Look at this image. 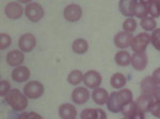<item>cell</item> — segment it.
<instances>
[{
  "label": "cell",
  "mask_w": 160,
  "mask_h": 119,
  "mask_svg": "<svg viewBox=\"0 0 160 119\" xmlns=\"http://www.w3.org/2000/svg\"><path fill=\"white\" fill-rule=\"evenodd\" d=\"M37 46V38L31 33H25L19 37L18 40V47L19 50L22 52H30Z\"/></svg>",
  "instance_id": "8992f818"
},
{
  "label": "cell",
  "mask_w": 160,
  "mask_h": 119,
  "mask_svg": "<svg viewBox=\"0 0 160 119\" xmlns=\"http://www.w3.org/2000/svg\"><path fill=\"white\" fill-rule=\"evenodd\" d=\"M94 119H107V114L102 108H95V118Z\"/></svg>",
  "instance_id": "e575fe53"
},
{
  "label": "cell",
  "mask_w": 160,
  "mask_h": 119,
  "mask_svg": "<svg viewBox=\"0 0 160 119\" xmlns=\"http://www.w3.org/2000/svg\"><path fill=\"white\" fill-rule=\"evenodd\" d=\"M7 63L12 67H18L22 66V64L25 61V54L22 50H11L6 56Z\"/></svg>",
  "instance_id": "9a60e30c"
},
{
  "label": "cell",
  "mask_w": 160,
  "mask_h": 119,
  "mask_svg": "<svg viewBox=\"0 0 160 119\" xmlns=\"http://www.w3.org/2000/svg\"><path fill=\"white\" fill-rule=\"evenodd\" d=\"M72 49L76 54H84L89 49V44L84 38H77L72 44Z\"/></svg>",
  "instance_id": "7402d4cb"
},
{
  "label": "cell",
  "mask_w": 160,
  "mask_h": 119,
  "mask_svg": "<svg viewBox=\"0 0 160 119\" xmlns=\"http://www.w3.org/2000/svg\"><path fill=\"white\" fill-rule=\"evenodd\" d=\"M148 14H149L148 1H137L135 12H133V16L142 19V18L148 17Z\"/></svg>",
  "instance_id": "44dd1931"
},
{
  "label": "cell",
  "mask_w": 160,
  "mask_h": 119,
  "mask_svg": "<svg viewBox=\"0 0 160 119\" xmlns=\"http://www.w3.org/2000/svg\"><path fill=\"white\" fill-rule=\"evenodd\" d=\"M92 99L94 103L98 105L107 104L108 99H109V93L107 92V89L102 88V87H97V88L93 90Z\"/></svg>",
  "instance_id": "e0dca14e"
},
{
  "label": "cell",
  "mask_w": 160,
  "mask_h": 119,
  "mask_svg": "<svg viewBox=\"0 0 160 119\" xmlns=\"http://www.w3.org/2000/svg\"><path fill=\"white\" fill-rule=\"evenodd\" d=\"M12 44V38L11 36L7 33H1L0 34V48L1 50H4V49L9 48Z\"/></svg>",
  "instance_id": "f546056e"
},
{
  "label": "cell",
  "mask_w": 160,
  "mask_h": 119,
  "mask_svg": "<svg viewBox=\"0 0 160 119\" xmlns=\"http://www.w3.org/2000/svg\"><path fill=\"white\" fill-rule=\"evenodd\" d=\"M152 95L154 96L156 101H160V85H158V86L156 87V89L154 90V93Z\"/></svg>",
  "instance_id": "8d00e7d4"
},
{
  "label": "cell",
  "mask_w": 160,
  "mask_h": 119,
  "mask_svg": "<svg viewBox=\"0 0 160 119\" xmlns=\"http://www.w3.org/2000/svg\"><path fill=\"white\" fill-rule=\"evenodd\" d=\"M30 74H31L30 69L28 68L27 66L15 67L11 72L12 79L14 80L15 82H17V83H22V82L28 81L30 78Z\"/></svg>",
  "instance_id": "5bb4252c"
},
{
  "label": "cell",
  "mask_w": 160,
  "mask_h": 119,
  "mask_svg": "<svg viewBox=\"0 0 160 119\" xmlns=\"http://www.w3.org/2000/svg\"><path fill=\"white\" fill-rule=\"evenodd\" d=\"M102 81V74L96 70H89L83 74V83L89 88H97Z\"/></svg>",
  "instance_id": "5b68a950"
},
{
  "label": "cell",
  "mask_w": 160,
  "mask_h": 119,
  "mask_svg": "<svg viewBox=\"0 0 160 119\" xmlns=\"http://www.w3.org/2000/svg\"><path fill=\"white\" fill-rule=\"evenodd\" d=\"M152 79L154 80V82L157 85H160V67L154 70L153 74H152Z\"/></svg>",
  "instance_id": "d590c367"
},
{
  "label": "cell",
  "mask_w": 160,
  "mask_h": 119,
  "mask_svg": "<svg viewBox=\"0 0 160 119\" xmlns=\"http://www.w3.org/2000/svg\"><path fill=\"white\" fill-rule=\"evenodd\" d=\"M126 83H127L126 77L124 76L123 74H121V72H115L114 74H112V77H111V79H110V85L114 89L124 88Z\"/></svg>",
  "instance_id": "ffe728a7"
},
{
  "label": "cell",
  "mask_w": 160,
  "mask_h": 119,
  "mask_svg": "<svg viewBox=\"0 0 160 119\" xmlns=\"http://www.w3.org/2000/svg\"><path fill=\"white\" fill-rule=\"evenodd\" d=\"M151 43L157 50L160 51V28H156L151 35Z\"/></svg>",
  "instance_id": "83f0119b"
},
{
  "label": "cell",
  "mask_w": 160,
  "mask_h": 119,
  "mask_svg": "<svg viewBox=\"0 0 160 119\" xmlns=\"http://www.w3.org/2000/svg\"><path fill=\"white\" fill-rule=\"evenodd\" d=\"M83 81V74L79 69H75L72 70L68 76V82L71 85H78Z\"/></svg>",
  "instance_id": "cb8c5ba5"
},
{
  "label": "cell",
  "mask_w": 160,
  "mask_h": 119,
  "mask_svg": "<svg viewBox=\"0 0 160 119\" xmlns=\"http://www.w3.org/2000/svg\"><path fill=\"white\" fill-rule=\"evenodd\" d=\"M137 26H138V24H137L135 18H133V17H128L123 21L122 27H123V31L128 32V33H132L133 31H136Z\"/></svg>",
  "instance_id": "4316f807"
},
{
  "label": "cell",
  "mask_w": 160,
  "mask_h": 119,
  "mask_svg": "<svg viewBox=\"0 0 160 119\" xmlns=\"http://www.w3.org/2000/svg\"><path fill=\"white\" fill-rule=\"evenodd\" d=\"M141 92L142 94H148L152 95L154 93V90L156 89V87L158 86L156 83L154 82V80L152 79V77H146L144 80H142L141 84Z\"/></svg>",
  "instance_id": "603a6c76"
},
{
  "label": "cell",
  "mask_w": 160,
  "mask_h": 119,
  "mask_svg": "<svg viewBox=\"0 0 160 119\" xmlns=\"http://www.w3.org/2000/svg\"><path fill=\"white\" fill-rule=\"evenodd\" d=\"M137 1L135 0H128V1H125V0H122L118 3V9H120L121 13L124 15V16L128 17H133V12H135V7H136Z\"/></svg>",
  "instance_id": "ac0fdd59"
},
{
  "label": "cell",
  "mask_w": 160,
  "mask_h": 119,
  "mask_svg": "<svg viewBox=\"0 0 160 119\" xmlns=\"http://www.w3.org/2000/svg\"><path fill=\"white\" fill-rule=\"evenodd\" d=\"M4 13H6L7 17L10 18V19H19L24 14V7H22L20 2L11 1L6 6Z\"/></svg>",
  "instance_id": "ba28073f"
},
{
  "label": "cell",
  "mask_w": 160,
  "mask_h": 119,
  "mask_svg": "<svg viewBox=\"0 0 160 119\" xmlns=\"http://www.w3.org/2000/svg\"><path fill=\"white\" fill-rule=\"evenodd\" d=\"M149 113L157 118H160V101H155L149 108Z\"/></svg>",
  "instance_id": "836d02e7"
},
{
  "label": "cell",
  "mask_w": 160,
  "mask_h": 119,
  "mask_svg": "<svg viewBox=\"0 0 160 119\" xmlns=\"http://www.w3.org/2000/svg\"><path fill=\"white\" fill-rule=\"evenodd\" d=\"M158 4H159V11H160V1H158Z\"/></svg>",
  "instance_id": "ab89813d"
},
{
  "label": "cell",
  "mask_w": 160,
  "mask_h": 119,
  "mask_svg": "<svg viewBox=\"0 0 160 119\" xmlns=\"http://www.w3.org/2000/svg\"><path fill=\"white\" fill-rule=\"evenodd\" d=\"M59 116L61 119H76L77 108L71 103H63L59 107Z\"/></svg>",
  "instance_id": "2e32d148"
},
{
  "label": "cell",
  "mask_w": 160,
  "mask_h": 119,
  "mask_svg": "<svg viewBox=\"0 0 160 119\" xmlns=\"http://www.w3.org/2000/svg\"><path fill=\"white\" fill-rule=\"evenodd\" d=\"M131 119H145V116H144V113L140 112V111H137L135 115L131 117Z\"/></svg>",
  "instance_id": "74e56055"
},
{
  "label": "cell",
  "mask_w": 160,
  "mask_h": 119,
  "mask_svg": "<svg viewBox=\"0 0 160 119\" xmlns=\"http://www.w3.org/2000/svg\"><path fill=\"white\" fill-rule=\"evenodd\" d=\"M25 15L30 21L38 22L44 17L45 11H44V7L38 2H30L25 7Z\"/></svg>",
  "instance_id": "7a4b0ae2"
},
{
  "label": "cell",
  "mask_w": 160,
  "mask_h": 119,
  "mask_svg": "<svg viewBox=\"0 0 160 119\" xmlns=\"http://www.w3.org/2000/svg\"><path fill=\"white\" fill-rule=\"evenodd\" d=\"M156 101L153 95L148 94H142L138 99L136 100V104L138 111H140L142 113L149 112V108L153 105V103Z\"/></svg>",
  "instance_id": "7c38bea8"
},
{
  "label": "cell",
  "mask_w": 160,
  "mask_h": 119,
  "mask_svg": "<svg viewBox=\"0 0 160 119\" xmlns=\"http://www.w3.org/2000/svg\"><path fill=\"white\" fill-rule=\"evenodd\" d=\"M125 105V102L123 101L121 95L118 94V92H113L111 93L109 96V99L107 102V107L110 112L112 113H120L122 111V107Z\"/></svg>",
  "instance_id": "9c48e42d"
},
{
  "label": "cell",
  "mask_w": 160,
  "mask_h": 119,
  "mask_svg": "<svg viewBox=\"0 0 160 119\" xmlns=\"http://www.w3.org/2000/svg\"><path fill=\"white\" fill-rule=\"evenodd\" d=\"M44 92H45V88H44L43 83L37 80L29 81L24 87V94L29 99H38L42 97Z\"/></svg>",
  "instance_id": "277c9868"
},
{
  "label": "cell",
  "mask_w": 160,
  "mask_h": 119,
  "mask_svg": "<svg viewBox=\"0 0 160 119\" xmlns=\"http://www.w3.org/2000/svg\"><path fill=\"white\" fill-rule=\"evenodd\" d=\"M149 43H151V35L148 32H142L132 38L130 47L135 53H142L145 52Z\"/></svg>",
  "instance_id": "3957f363"
},
{
  "label": "cell",
  "mask_w": 160,
  "mask_h": 119,
  "mask_svg": "<svg viewBox=\"0 0 160 119\" xmlns=\"http://www.w3.org/2000/svg\"><path fill=\"white\" fill-rule=\"evenodd\" d=\"M63 16L68 21L75 22L78 21L80 18L82 17V9L81 7L76 3H71L64 9Z\"/></svg>",
  "instance_id": "52a82bcc"
},
{
  "label": "cell",
  "mask_w": 160,
  "mask_h": 119,
  "mask_svg": "<svg viewBox=\"0 0 160 119\" xmlns=\"http://www.w3.org/2000/svg\"><path fill=\"white\" fill-rule=\"evenodd\" d=\"M148 9H149V14L152 15L153 18H157L160 16L159 4H158V1H157V0L148 1Z\"/></svg>",
  "instance_id": "f1b7e54d"
},
{
  "label": "cell",
  "mask_w": 160,
  "mask_h": 119,
  "mask_svg": "<svg viewBox=\"0 0 160 119\" xmlns=\"http://www.w3.org/2000/svg\"><path fill=\"white\" fill-rule=\"evenodd\" d=\"M95 108H86L80 113V119H94Z\"/></svg>",
  "instance_id": "1f68e13d"
},
{
  "label": "cell",
  "mask_w": 160,
  "mask_h": 119,
  "mask_svg": "<svg viewBox=\"0 0 160 119\" xmlns=\"http://www.w3.org/2000/svg\"><path fill=\"white\" fill-rule=\"evenodd\" d=\"M114 61L118 66H128L131 62V55L127 50H120L115 53L114 55Z\"/></svg>",
  "instance_id": "d6986e66"
},
{
  "label": "cell",
  "mask_w": 160,
  "mask_h": 119,
  "mask_svg": "<svg viewBox=\"0 0 160 119\" xmlns=\"http://www.w3.org/2000/svg\"><path fill=\"white\" fill-rule=\"evenodd\" d=\"M148 55H146L145 52H142V53H133L131 55V66L135 70L138 71H142L146 68L148 66Z\"/></svg>",
  "instance_id": "4fadbf2b"
},
{
  "label": "cell",
  "mask_w": 160,
  "mask_h": 119,
  "mask_svg": "<svg viewBox=\"0 0 160 119\" xmlns=\"http://www.w3.org/2000/svg\"><path fill=\"white\" fill-rule=\"evenodd\" d=\"M132 38H133V36L131 33L125 32V31H121V32L115 34L114 38H113V42H114V45L117 46L118 48L124 50V49L130 47Z\"/></svg>",
  "instance_id": "30bf717a"
},
{
  "label": "cell",
  "mask_w": 160,
  "mask_h": 119,
  "mask_svg": "<svg viewBox=\"0 0 160 119\" xmlns=\"http://www.w3.org/2000/svg\"><path fill=\"white\" fill-rule=\"evenodd\" d=\"M11 92V84L7 80H1L0 82V94L2 97H6V96Z\"/></svg>",
  "instance_id": "4dcf8cb0"
},
{
  "label": "cell",
  "mask_w": 160,
  "mask_h": 119,
  "mask_svg": "<svg viewBox=\"0 0 160 119\" xmlns=\"http://www.w3.org/2000/svg\"><path fill=\"white\" fill-rule=\"evenodd\" d=\"M140 26L143 28L145 31H154L156 29V26H157V22L155 20V18L153 17H145V18H142L141 21H140Z\"/></svg>",
  "instance_id": "484cf974"
},
{
  "label": "cell",
  "mask_w": 160,
  "mask_h": 119,
  "mask_svg": "<svg viewBox=\"0 0 160 119\" xmlns=\"http://www.w3.org/2000/svg\"><path fill=\"white\" fill-rule=\"evenodd\" d=\"M19 119H43L42 116L40 114L35 112H30V113H22L19 116Z\"/></svg>",
  "instance_id": "d6a6232c"
},
{
  "label": "cell",
  "mask_w": 160,
  "mask_h": 119,
  "mask_svg": "<svg viewBox=\"0 0 160 119\" xmlns=\"http://www.w3.org/2000/svg\"><path fill=\"white\" fill-rule=\"evenodd\" d=\"M138 111V108H137V104H136V101H130L128 103H126L125 105L122 107V111H121V113L123 114L125 117H129L131 118L133 115H135V113Z\"/></svg>",
  "instance_id": "d4e9b609"
},
{
  "label": "cell",
  "mask_w": 160,
  "mask_h": 119,
  "mask_svg": "<svg viewBox=\"0 0 160 119\" xmlns=\"http://www.w3.org/2000/svg\"><path fill=\"white\" fill-rule=\"evenodd\" d=\"M4 100L15 112H24L28 107V98L19 89L14 88L4 97Z\"/></svg>",
  "instance_id": "6da1fadb"
},
{
  "label": "cell",
  "mask_w": 160,
  "mask_h": 119,
  "mask_svg": "<svg viewBox=\"0 0 160 119\" xmlns=\"http://www.w3.org/2000/svg\"><path fill=\"white\" fill-rule=\"evenodd\" d=\"M90 92L86 87H76L72 92V100L76 104H84L90 99Z\"/></svg>",
  "instance_id": "8fae6325"
},
{
  "label": "cell",
  "mask_w": 160,
  "mask_h": 119,
  "mask_svg": "<svg viewBox=\"0 0 160 119\" xmlns=\"http://www.w3.org/2000/svg\"><path fill=\"white\" fill-rule=\"evenodd\" d=\"M122 119H131V118H129V117H125V116H124V117H123Z\"/></svg>",
  "instance_id": "f35d334b"
}]
</instances>
